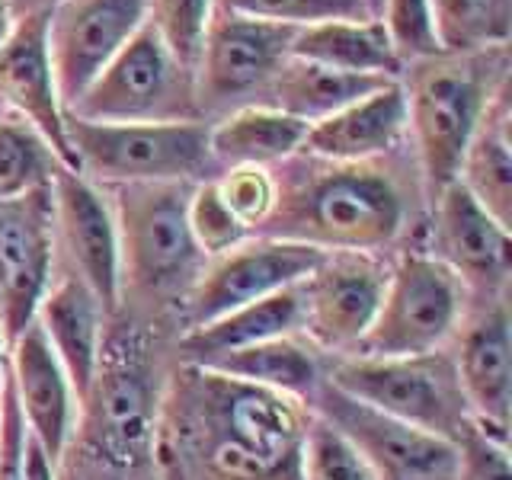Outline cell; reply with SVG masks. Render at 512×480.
<instances>
[{
  "instance_id": "1",
  "label": "cell",
  "mask_w": 512,
  "mask_h": 480,
  "mask_svg": "<svg viewBox=\"0 0 512 480\" xmlns=\"http://www.w3.org/2000/svg\"><path fill=\"white\" fill-rule=\"evenodd\" d=\"M308 426L295 397L192 365L164 429L189 480H301Z\"/></svg>"
},
{
  "instance_id": "2",
  "label": "cell",
  "mask_w": 512,
  "mask_h": 480,
  "mask_svg": "<svg viewBox=\"0 0 512 480\" xmlns=\"http://www.w3.org/2000/svg\"><path fill=\"white\" fill-rule=\"evenodd\" d=\"M404 205L394 183L368 164H333L276 192L269 237L320 250H372L400 231Z\"/></svg>"
},
{
  "instance_id": "3",
  "label": "cell",
  "mask_w": 512,
  "mask_h": 480,
  "mask_svg": "<svg viewBox=\"0 0 512 480\" xmlns=\"http://www.w3.org/2000/svg\"><path fill=\"white\" fill-rule=\"evenodd\" d=\"M327 384L365 407L455 445L464 439V432L477 426L464 404L455 365L436 352L394 359H346L333 368Z\"/></svg>"
},
{
  "instance_id": "4",
  "label": "cell",
  "mask_w": 512,
  "mask_h": 480,
  "mask_svg": "<svg viewBox=\"0 0 512 480\" xmlns=\"http://www.w3.org/2000/svg\"><path fill=\"white\" fill-rule=\"evenodd\" d=\"M64 116L87 122H196V74L167 52L151 23H144Z\"/></svg>"
},
{
  "instance_id": "5",
  "label": "cell",
  "mask_w": 512,
  "mask_h": 480,
  "mask_svg": "<svg viewBox=\"0 0 512 480\" xmlns=\"http://www.w3.org/2000/svg\"><path fill=\"white\" fill-rule=\"evenodd\" d=\"M77 170L119 183H186L208 167V128L196 122H87L64 116Z\"/></svg>"
},
{
  "instance_id": "6",
  "label": "cell",
  "mask_w": 512,
  "mask_h": 480,
  "mask_svg": "<svg viewBox=\"0 0 512 480\" xmlns=\"http://www.w3.org/2000/svg\"><path fill=\"white\" fill-rule=\"evenodd\" d=\"M461 279L436 256L413 253L384 282V295L372 327L356 346L359 356H429L461 317Z\"/></svg>"
},
{
  "instance_id": "7",
  "label": "cell",
  "mask_w": 512,
  "mask_h": 480,
  "mask_svg": "<svg viewBox=\"0 0 512 480\" xmlns=\"http://www.w3.org/2000/svg\"><path fill=\"white\" fill-rule=\"evenodd\" d=\"M416 71L407 96V122L416 132L426 183L436 196L458 180L464 151L490 103L487 80L474 61H432Z\"/></svg>"
},
{
  "instance_id": "8",
  "label": "cell",
  "mask_w": 512,
  "mask_h": 480,
  "mask_svg": "<svg viewBox=\"0 0 512 480\" xmlns=\"http://www.w3.org/2000/svg\"><path fill=\"white\" fill-rule=\"evenodd\" d=\"M186 183H128L119 192V256L122 279L144 288H170L192 272L199 247L189 231Z\"/></svg>"
},
{
  "instance_id": "9",
  "label": "cell",
  "mask_w": 512,
  "mask_h": 480,
  "mask_svg": "<svg viewBox=\"0 0 512 480\" xmlns=\"http://www.w3.org/2000/svg\"><path fill=\"white\" fill-rule=\"evenodd\" d=\"M320 420L343 432L375 480H455L458 474L455 442L384 416L330 384L320 388Z\"/></svg>"
},
{
  "instance_id": "10",
  "label": "cell",
  "mask_w": 512,
  "mask_h": 480,
  "mask_svg": "<svg viewBox=\"0 0 512 480\" xmlns=\"http://www.w3.org/2000/svg\"><path fill=\"white\" fill-rule=\"evenodd\" d=\"M151 0H61L48 20V61L61 109H71L112 55L148 23Z\"/></svg>"
},
{
  "instance_id": "11",
  "label": "cell",
  "mask_w": 512,
  "mask_h": 480,
  "mask_svg": "<svg viewBox=\"0 0 512 480\" xmlns=\"http://www.w3.org/2000/svg\"><path fill=\"white\" fill-rule=\"evenodd\" d=\"M327 250L298 244V240H240L228 253L215 256V266L196 279L189 292V320L202 327L240 304L260 301L304 282L320 266Z\"/></svg>"
},
{
  "instance_id": "12",
  "label": "cell",
  "mask_w": 512,
  "mask_h": 480,
  "mask_svg": "<svg viewBox=\"0 0 512 480\" xmlns=\"http://www.w3.org/2000/svg\"><path fill=\"white\" fill-rule=\"evenodd\" d=\"M295 32L298 29L292 26L247 20V16H234L215 7L196 68L199 106H221L244 93L269 87L288 58Z\"/></svg>"
},
{
  "instance_id": "13",
  "label": "cell",
  "mask_w": 512,
  "mask_h": 480,
  "mask_svg": "<svg viewBox=\"0 0 512 480\" xmlns=\"http://www.w3.org/2000/svg\"><path fill=\"white\" fill-rule=\"evenodd\" d=\"M388 276L359 250H327L320 266L304 279L301 330H308L320 346L349 349L359 346L372 327Z\"/></svg>"
},
{
  "instance_id": "14",
  "label": "cell",
  "mask_w": 512,
  "mask_h": 480,
  "mask_svg": "<svg viewBox=\"0 0 512 480\" xmlns=\"http://www.w3.org/2000/svg\"><path fill=\"white\" fill-rule=\"evenodd\" d=\"M52 240H48L45 189L23 199L0 202V327L13 343L32 320L48 292Z\"/></svg>"
},
{
  "instance_id": "15",
  "label": "cell",
  "mask_w": 512,
  "mask_h": 480,
  "mask_svg": "<svg viewBox=\"0 0 512 480\" xmlns=\"http://www.w3.org/2000/svg\"><path fill=\"white\" fill-rule=\"evenodd\" d=\"M48 20L52 10L23 13L10 39L0 45V100L16 106L39 128L42 138L55 148L61 167L77 170L68 132H64V109L55 90L52 61H48Z\"/></svg>"
},
{
  "instance_id": "16",
  "label": "cell",
  "mask_w": 512,
  "mask_h": 480,
  "mask_svg": "<svg viewBox=\"0 0 512 480\" xmlns=\"http://www.w3.org/2000/svg\"><path fill=\"white\" fill-rule=\"evenodd\" d=\"M7 362L13 372L10 391L16 397V407L23 413L26 432L58 464L74 432L77 394L36 320L10 343Z\"/></svg>"
},
{
  "instance_id": "17",
  "label": "cell",
  "mask_w": 512,
  "mask_h": 480,
  "mask_svg": "<svg viewBox=\"0 0 512 480\" xmlns=\"http://www.w3.org/2000/svg\"><path fill=\"white\" fill-rule=\"evenodd\" d=\"M55 199L61 231L80 269V282L90 288L96 304L106 311L119 308L122 298V256L112 208L100 199L77 170L61 167L55 176Z\"/></svg>"
},
{
  "instance_id": "18",
  "label": "cell",
  "mask_w": 512,
  "mask_h": 480,
  "mask_svg": "<svg viewBox=\"0 0 512 480\" xmlns=\"http://www.w3.org/2000/svg\"><path fill=\"white\" fill-rule=\"evenodd\" d=\"M452 365L471 420L487 436L506 442L512 410V340L503 308H493L464 333L461 352Z\"/></svg>"
},
{
  "instance_id": "19",
  "label": "cell",
  "mask_w": 512,
  "mask_h": 480,
  "mask_svg": "<svg viewBox=\"0 0 512 480\" xmlns=\"http://www.w3.org/2000/svg\"><path fill=\"white\" fill-rule=\"evenodd\" d=\"M509 228L458 180L436 192V260L458 279L496 282L509 269Z\"/></svg>"
},
{
  "instance_id": "20",
  "label": "cell",
  "mask_w": 512,
  "mask_h": 480,
  "mask_svg": "<svg viewBox=\"0 0 512 480\" xmlns=\"http://www.w3.org/2000/svg\"><path fill=\"white\" fill-rule=\"evenodd\" d=\"M407 128V93L394 80L352 106L308 125L301 148L327 164H365L391 151Z\"/></svg>"
},
{
  "instance_id": "21",
  "label": "cell",
  "mask_w": 512,
  "mask_h": 480,
  "mask_svg": "<svg viewBox=\"0 0 512 480\" xmlns=\"http://www.w3.org/2000/svg\"><path fill=\"white\" fill-rule=\"evenodd\" d=\"M100 311L103 308L80 279H61L58 285H48L36 311V324L61 362L80 404L87 400L103 365Z\"/></svg>"
},
{
  "instance_id": "22",
  "label": "cell",
  "mask_w": 512,
  "mask_h": 480,
  "mask_svg": "<svg viewBox=\"0 0 512 480\" xmlns=\"http://www.w3.org/2000/svg\"><path fill=\"white\" fill-rule=\"evenodd\" d=\"M298 285L282 288V292L260 298V301L240 304V308L208 320L202 327H192L183 340V349L189 352L192 365L224 356V352H234V349H247L266 340H279V336H292L295 330H301L304 308H301Z\"/></svg>"
},
{
  "instance_id": "23",
  "label": "cell",
  "mask_w": 512,
  "mask_h": 480,
  "mask_svg": "<svg viewBox=\"0 0 512 480\" xmlns=\"http://www.w3.org/2000/svg\"><path fill=\"white\" fill-rule=\"evenodd\" d=\"M388 84L391 77L384 74H349V71L327 68V64L288 55L276 77H272L269 90L279 112L314 125Z\"/></svg>"
},
{
  "instance_id": "24",
  "label": "cell",
  "mask_w": 512,
  "mask_h": 480,
  "mask_svg": "<svg viewBox=\"0 0 512 480\" xmlns=\"http://www.w3.org/2000/svg\"><path fill=\"white\" fill-rule=\"evenodd\" d=\"M288 55L327 64V68L349 74L394 77L400 68V58L381 20H333L304 26L295 32Z\"/></svg>"
},
{
  "instance_id": "25",
  "label": "cell",
  "mask_w": 512,
  "mask_h": 480,
  "mask_svg": "<svg viewBox=\"0 0 512 480\" xmlns=\"http://www.w3.org/2000/svg\"><path fill=\"white\" fill-rule=\"evenodd\" d=\"M458 183L509 228L512 221V154H509V103L506 90L493 96L480 116L468 151H464Z\"/></svg>"
},
{
  "instance_id": "26",
  "label": "cell",
  "mask_w": 512,
  "mask_h": 480,
  "mask_svg": "<svg viewBox=\"0 0 512 480\" xmlns=\"http://www.w3.org/2000/svg\"><path fill=\"white\" fill-rule=\"evenodd\" d=\"M308 122L279 109H240L208 128V151L228 167H266L301 151Z\"/></svg>"
},
{
  "instance_id": "27",
  "label": "cell",
  "mask_w": 512,
  "mask_h": 480,
  "mask_svg": "<svg viewBox=\"0 0 512 480\" xmlns=\"http://www.w3.org/2000/svg\"><path fill=\"white\" fill-rule=\"evenodd\" d=\"M93 394L100 397V404H96V432H100V442L112 455H119L125 461H135L138 455H144V448L151 445L154 429H151V400L141 375L128 365H116V368L100 365L87 400Z\"/></svg>"
},
{
  "instance_id": "28",
  "label": "cell",
  "mask_w": 512,
  "mask_h": 480,
  "mask_svg": "<svg viewBox=\"0 0 512 480\" xmlns=\"http://www.w3.org/2000/svg\"><path fill=\"white\" fill-rule=\"evenodd\" d=\"M199 365L212 368L218 375L247 381V384H256V388L276 391L295 400L314 394L320 384L314 356L298 340H292V336H279V340H266L247 349L224 352V356H215Z\"/></svg>"
},
{
  "instance_id": "29",
  "label": "cell",
  "mask_w": 512,
  "mask_h": 480,
  "mask_svg": "<svg viewBox=\"0 0 512 480\" xmlns=\"http://www.w3.org/2000/svg\"><path fill=\"white\" fill-rule=\"evenodd\" d=\"M442 52L503 45L512 29V0H429Z\"/></svg>"
},
{
  "instance_id": "30",
  "label": "cell",
  "mask_w": 512,
  "mask_h": 480,
  "mask_svg": "<svg viewBox=\"0 0 512 480\" xmlns=\"http://www.w3.org/2000/svg\"><path fill=\"white\" fill-rule=\"evenodd\" d=\"M215 7L234 16H247V20L292 29L333 20H375L365 0H215Z\"/></svg>"
},
{
  "instance_id": "31",
  "label": "cell",
  "mask_w": 512,
  "mask_h": 480,
  "mask_svg": "<svg viewBox=\"0 0 512 480\" xmlns=\"http://www.w3.org/2000/svg\"><path fill=\"white\" fill-rule=\"evenodd\" d=\"M151 26L167 52L196 74L205 32L215 16V0H151Z\"/></svg>"
},
{
  "instance_id": "32",
  "label": "cell",
  "mask_w": 512,
  "mask_h": 480,
  "mask_svg": "<svg viewBox=\"0 0 512 480\" xmlns=\"http://www.w3.org/2000/svg\"><path fill=\"white\" fill-rule=\"evenodd\" d=\"M301 480H375L362 455L327 420H314L304 436Z\"/></svg>"
},
{
  "instance_id": "33",
  "label": "cell",
  "mask_w": 512,
  "mask_h": 480,
  "mask_svg": "<svg viewBox=\"0 0 512 480\" xmlns=\"http://www.w3.org/2000/svg\"><path fill=\"white\" fill-rule=\"evenodd\" d=\"M48 157L42 144L20 125H0V202L45 189Z\"/></svg>"
},
{
  "instance_id": "34",
  "label": "cell",
  "mask_w": 512,
  "mask_h": 480,
  "mask_svg": "<svg viewBox=\"0 0 512 480\" xmlns=\"http://www.w3.org/2000/svg\"><path fill=\"white\" fill-rule=\"evenodd\" d=\"M186 218H189V231H192V240H196V247L208 256L228 253L231 247H237L240 240H244V231H247L231 208L224 205L215 183L189 192Z\"/></svg>"
},
{
  "instance_id": "35",
  "label": "cell",
  "mask_w": 512,
  "mask_h": 480,
  "mask_svg": "<svg viewBox=\"0 0 512 480\" xmlns=\"http://www.w3.org/2000/svg\"><path fill=\"white\" fill-rule=\"evenodd\" d=\"M381 26L388 32L397 58H439L442 48L432 26L429 0H384L381 7Z\"/></svg>"
},
{
  "instance_id": "36",
  "label": "cell",
  "mask_w": 512,
  "mask_h": 480,
  "mask_svg": "<svg viewBox=\"0 0 512 480\" xmlns=\"http://www.w3.org/2000/svg\"><path fill=\"white\" fill-rule=\"evenodd\" d=\"M224 205L237 215V221L250 228V224H263L276 202V183L263 167H234L221 183H215Z\"/></svg>"
},
{
  "instance_id": "37",
  "label": "cell",
  "mask_w": 512,
  "mask_h": 480,
  "mask_svg": "<svg viewBox=\"0 0 512 480\" xmlns=\"http://www.w3.org/2000/svg\"><path fill=\"white\" fill-rule=\"evenodd\" d=\"M455 480H512L506 442L487 436L474 426L458 442V474Z\"/></svg>"
},
{
  "instance_id": "38",
  "label": "cell",
  "mask_w": 512,
  "mask_h": 480,
  "mask_svg": "<svg viewBox=\"0 0 512 480\" xmlns=\"http://www.w3.org/2000/svg\"><path fill=\"white\" fill-rule=\"evenodd\" d=\"M4 400V426H0V480H23V445H26V423L16 407L10 381L0 388Z\"/></svg>"
},
{
  "instance_id": "39",
  "label": "cell",
  "mask_w": 512,
  "mask_h": 480,
  "mask_svg": "<svg viewBox=\"0 0 512 480\" xmlns=\"http://www.w3.org/2000/svg\"><path fill=\"white\" fill-rule=\"evenodd\" d=\"M23 480H58L55 474V461L42 452V445L26 432V445H23Z\"/></svg>"
},
{
  "instance_id": "40",
  "label": "cell",
  "mask_w": 512,
  "mask_h": 480,
  "mask_svg": "<svg viewBox=\"0 0 512 480\" xmlns=\"http://www.w3.org/2000/svg\"><path fill=\"white\" fill-rule=\"evenodd\" d=\"M7 7H20L23 13H36V10H52L61 0H4Z\"/></svg>"
},
{
  "instance_id": "41",
  "label": "cell",
  "mask_w": 512,
  "mask_h": 480,
  "mask_svg": "<svg viewBox=\"0 0 512 480\" xmlns=\"http://www.w3.org/2000/svg\"><path fill=\"white\" fill-rule=\"evenodd\" d=\"M10 32H13V23H10V7L0 0V45H4L10 39Z\"/></svg>"
},
{
  "instance_id": "42",
  "label": "cell",
  "mask_w": 512,
  "mask_h": 480,
  "mask_svg": "<svg viewBox=\"0 0 512 480\" xmlns=\"http://www.w3.org/2000/svg\"><path fill=\"white\" fill-rule=\"evenodd\" d=\"M7 356H10V340L4 327H0V375H4V368H7Z\"/></svg>"
},
{
  "instance_id": "43",
  "label": "cell",
  "mask_w": 512,
  "mask_h": 480,
  "mask_svg": "<svg viewBox=\"0 0 512 480\" xmlns=\"http://www.w3.org/2000/svg\"><path fill=\"white\" fill-rule=\"evenodd\" d=\"M365 7H368V13H372L375 20H378V16H381V7H384V0H365Z\"/></svg>"
},
{
  "instance_id": "44",
  "label": "cell",
  "mask_w": 512,
  "mask_h": 480,
  "mask_svg": "<svg viewBox=\"0 0 512 480\" xmlns=\"http://www.w3.org/2000/svg\"><path fill=\"white\" fill-rule=\"evenodd\" d=\"M0 426H4V404H0Z\"/></svg>"
},
{
  "instance_id": "45",
  "label": "cell",
  "mask_w": 512,
  "mask_h": 480,
  "mask_svg": "<svg viewBox=\"0 0 512 480\" xmlns=\"http://www.w3.org/2000/svg\"><path fill=\"white\" fill-rule=\"evenodd\" d=\"M0 388H4V378H0Z\"/></svg>"
}]
</instances>
